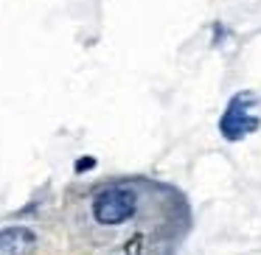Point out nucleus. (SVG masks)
Instances as JSON below:
<instances>
[{
	"label": "nucleus",
	"instance_id": "nucleus-3",
	"mask_svg": "<svg viewBox=\"0 0 261 255\" xmlns=\"http://www.w3.org/2000/svg\"><path fill=\"white\" fill-rule=\"evenodd\" d=\"M37 249V233L31 227H0V255H31Z\"/></svg>",
	"mask_w": 261,
	"mask_h": 255
},
{
	"label": "nucleus",
	"instance_id": "nucleus-2",
	"mask_svg": "<svg viewBox=\"0 0 261 255\" xmlns=\"http://www.w3.org/2000/svg\"><path fill=\"white\" fill-rule=\"evenodd\" d=\"M255 101H258V96H255L253 90H242L227 101L225 112H222V118H219V135L225 137V140L239 143L261 126V118L253 115Z\"/></svg>",
	"mask_w": 261,
	"mask_h": 255
},
{
	"label": "nucleus",
	"instance_id": "nucleus-1",
	"mask_svg": "<svg viewBox=\"0 0 261 255\" xmlns=\"http://www.w3.org/2000/svg\"><path fill=\"white\" fill-rule=\"evenodd\" d=\"M149 188L138 180H110L90 188L82 205L85 230L93 236L115 238L118 233H135L146 216Z\"/></svg>",
	"mask_w": 261,
	"mask_h": 255
},
{
	"label": "nucleus",
	"instance_id": "nucleus-4",
	"mask_svg": "<svg viewBox=\"0 0 261 255\" xmlns=\"http://www.w3.org/2000/svg\"><path fill=\"white\" fill-rule=\"evenodd\" d=\"M90 165H96V160H93V157L76 160V171H79V174H82V171H90Z\"/></svg>",
	"mask_w": 261,
	"mask_h": 255
}]
</instances>
